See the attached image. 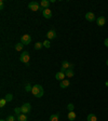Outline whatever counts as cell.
<instances>
[{
    "mask_svg": "<svg viewBox=\"0 0 108 121\" xmlns=\"http://www.w3.org/2000/svg\"><path fill=\"white\" fill-rule=\"evenodd\" d=\"M31 93L34 94L36 97H42L43 96V88L40 84H35L32 85V90H31Z\"/></svg>",
    "mask_w": 108,
    "mask_h": 121,
    "instance_id": "1",
    "label": "cell"
},
{
    "mask_svg": "<svg viewBox=\"0 0 108 121\" xmlns=\"http://www.w3.org/2000/svg\"><path fill=\"white\" fill-rule=\"evenodd\" d=\"M29 59H30V56H29L28 51H24V52H22V54H21V56H20V61H21V62L25 63V64L28 65Z\"/></svg>",
    "mask_w": 108,
    "mask_h": 121,
    "instance_id": "2",
    "label": "cell"
},
{
    "mask_svg": "<svg viewBox=\"0 0 108 121\" xmlns=\"http://www.w3.org/2000/svg\"><path fill=\"white\" fill-rule=\"evenodd\" d=\"M28 8L30 9L31 11H38V10H41L40 9V3L37 1H32V2H29Z\"/></svg>",
    "mask_w": 108,
    "mask_h": 121,
    "instance_id": "3",
    "label": "cell"
},
{
    "mask_svg": "<svg viewBox=\"0 0 108 121\" xmlns=\"http://www.w3.org/2000/svg\"><path fill=\"white\" fill-rule=\"evenodd\" d=\"M21 109H22V113L23 114H28L30 113V110H31V106L29 103H25V104H23L22 106H21Z\"/></svg>",
    "mask_w": 108,
    "mask_h": 121,
    "instance_id": "4",
    "label": "cell"
},
{
    "mask_svg": "<svg viewBox=\"0 0 108 121\" xmlns=\"http://www.w3.org/2000/svg\"><path fill=\"white\" fill-rule=\"evenodd\" d=\"M21 42L25 45L29 44V43L31 42V37L29 36V35H24V36H22V38H21Z\"/></svg>",
    "mask_w": 108,
    "mask_h": 121,
    "instance_id": "5",
    "label": "cell"
},
{
    "mask_svg": "<svg viewBox=\"0 0 108 121\" xmlns=\"http://www.w3.org/2000/svg\"><path fill=\"white\" fill-rule=\"evenodd\" d=\"M47 37H48L49 40H52V39H54V38H56V31L54 30V29L49 30L48 34H47Z\"/></svg>",
    "mask_w": 108,
    "mask_h": 121,
    "instance_id": "6",
    "label": "cell"
},
{
    "mask_svg": "<svg viewBox=\"0 0 108 121\" xmlns=\"http://www.w3.org/2000/svg\"><path fill=\"white\" fill-rule=\"evenodd\" d=\"M66 76H65V73H62V71H58V73L55 75V79H56L57 81H63V80H65Z\"/></svg>",
    "mask_w": 108,
    "mask_h": 121,
    "instance_id": "7",
    "label": "cell"
},
{
    "mask_svg": "<svg viewBox=\"0 0 108 121\" xmlns=\"http://www.w3.org/2000/svg\"><path fill=\"white\" fill-rule=\"evenodd\" d=\"M42 15L43 17H46V18H51L52 17V12L50 9H44L42 11Z\"/></svg>",
    "mask_w": 108,
    "mask_h": 121,
    "instance_id": "8",
    "label": "cell"
},
{
    "mask_svg": "<svg viewBox=\"0 0 108 121\" xmlns=\"http://www.w3.org/2000/svg\"><path fill=\"white\" fill-rule=\"evenodd\" d=\"M85 18H86V21H89V22H93V21H95V15H94L93 12H88V13L85 14Z\"/></svg>",
    "mask_w": 108,
    "mask_h": 121,
    "instance_id": "9",
    "label": "cell"
},
{
    "mask_svg": "<svg viewBox=\"0 0 108 121\" xmlns=\"http://www.w3.org/2000/svg\"><path fill=\"white\" fill-rule=\"evenodd\" d=\"M105 23H106V18L104 16H100V17H97V20H96V24L98 26H104L105 25Z\"/></svg>",
    "mask_w": 108,
    "mask_h": 121,
    "instance_id": "10",
    "label": "cell"
},
{
    "mask_svg": "<svg viewBox=\"0 0 108 121\" xmlns=\"http://www.w3.org/2000/svg\"><path fill=\"white\" fill-rule=\"evenodd\" d=\"M40 7L43 8V10H44V9H49V7H50V1H48V0H41Z\"/></svg>",
    "mask_w": 108,
    "mask_h": 121,
    "instance_id": "11",
    "label": "cell"
},
{
    "mask_svg": "<svg viewBox=\"0 0 108 121\" xmlns=\"http://www.w3.org/2000/svg\"><path fill=\"white\" fill-rule=\"evenodd\" d=\"M69 84H70V82H69V80L65 79V80H63V81H61L60 87L62 88V89H65V88H68V87H69Z\"/></svg>",
    "mask_w": 108,
    "mask_h": 121,
    "instance_id": "12",
    "label": "cell"
},
{
    "mask_svg": "<svg viewBox=\"0 0 108 121\" xmlns=\"http://www.w3.org/2000/svg\"><path fill=\"white\" fill-rule=\"evenodd\" d=\"M74 70L72 69H67V70L65 71V76L67 77V78H71V77H74Z\"/></svg>",
    "mask_w": 108,
    "mask_h": 121,
    "instance_id": "13",
    "label": "cell"
},
{
    "mask_svg": "<svg viewBox=\"0 0 108 121\" xmlns=\"http://www.w3.org/2000/svg\"><path fill=\"white\" fill-rule=\"evenodd\" d=\"M67 117H68V119L70 121H74L75 119H76V113H75V111H69Z\"/></svg>",
    "mask_w": 108,
    "mask_h": 121,
    "instance_id": "14",
    "label": "cell"
},
{
    "mask_svg": "<svg viewBox=\"0 0 108 121\" xmlns=\"http://www.w3.org/2000/svg\"><path fill=\"white\" fill-rule=\"evenodd\" d=\"M17 121H27V116L25 114H21L20 116H17Z\"/></svg>",
    "mask_w": 108,
    "mask_h": 121,
    "instance_id": "15",
    "label": "cell"
},
{
    "mask_svg": "<svg viewBox=\"0 0 108 121\" xmlns=\"http://www.w3.org/2000/svg\"><path fill=\"white\" fill-rule=\"evenodd\" d=\"M86 120H88V121H97V118H96V116H95V115H93V114H90V115L88 116Z\"/></svg>",
    "mask_w": 108,
    "mask_h": 121,
    "instance_id": "16",
    "label": "cell"
},
{
    "mask_svg": "<svg viewBox=\"0 0 108 121\" xmlns=\"http://www.w3.org/2000/svg\"><path fill=\"white\" fill-rule=\"evenodd\" d=\"M58 117L60 115L58 114H54V115L50 116V121H58Z\"/></svg>",
    "mask_w": 108,
    "mask_h": 121,
    "instance_id": "17",
    "label": "cell"
},
{
    "mask_svg": "<svg viewBox=\"0 0 108 121\" xmlns=\"http://www.w3.org/2000/svg\"><path fill=\"white\" fill-rule=\"evenodd\" d=\"M23 48H24V44L22 42L16 43V44H15V50L16 51H22L23 50Z\"/></svg>",
    "mask_w": 108,
    "mask_h": 121,
    "instance_id": "18",
    "label": "cell"
},
{
    "mask_svg": "<svg viewBox=\"0 0 108 121\" xmlns=\"http://www.w3.org/2000/svg\"><path fill=\"white\" fill-rule=\"evenodd\" d=\"M43 47V43H41V42H36L35 43V50H40V49L42 48Z\"/></svg>",
    "mask_w": 108,
    "mask_h": 121,
    "instance_id": "19",
    "label": "cell"
},
{
    "mask_svg": "<svg viewBox=\"0 0 108 121\" xmlns=\"http://www.w3.org/2000/svg\"><path fill=\"white\" fill-rule=\"evenodd\" d=\"M14 113H15V115H16V117H17V116H20L21 113H22V109H21V107H16V108L14 109Z\"/></svg>",
    "mask_w": 108,
    "mask_h": 121,
    "instance_id": "20",
    "label": "cell"
},
{
    "mask_svg": "<svg viewBox=\"0 0 108 121\" xmlns=\"http://www.w3.org/2000/svg\"><path fill=\"white\" fill-rule=\"evenodd\" d=\"M4 99H7V102H11V101H12V99H13V96H12V94H7Z\"/></svg>",
    "mask_w": 108,
    "mask_h": 121,
    "instance_id": "21",
    "label": "cell"
},
{
    "mask_svg": "<svg viewBox=\"0 0 108 121\" xmlns=\"http://www.w3.org/2000/svg\"><path fill=\"white\" fill-rule=\"evenodd\" d=\"M43 47H46V48H50V45H51V43H50V41L49 40H46V41H43Z\"/></svg>",
    "mask_w": 108,
    "mask_h": 121,
    "instance_id": "22",
    "label": "cell"
},
{
    "mask_svg": "<svg viewBox=\"0 0 108 121\" xmlns=\"http://www.w3.org/2000/svg\"><path fill=\"white\" fill-rule=\"evenodd\" d=\"M74 108H75L74 104H68L67 105V109H68L69 111H74Z\"/></svg>",
    "mask_w": 108,
    "mask_h": 121,
    "instance_id": "23",
    "label": "cell"
},
{
    "mask_svg": "<svg viewBox=\"0 0 108 121\" xmlns=\"http://www.w3.org/2000/svg\"><path fill=\"white\" fill-rule=\"evenodd\" d=\"M25 90L27 91V92H29V91L32 90V87H31V85L29 84V83H27V84H26V87H25Z\"/></svg>",
    "mask_w": 108,
    "mask_h": 121,
    "instance_id": "24",
    "label": "cell"
},
{
    "mask_svg": "<svg viewBox=\"0 0 108 121\" xmlns=\"http://www.w3.org/2000/svg\"><path fill=\"white\" fill-rule=\"evenodd\" d=\"M6 104H7V99H2L1 101H0V107H3Z\"/></svg>",
    "mask_w": 108,
    "mask_h": 121,
    "instance_id": "25",
    "label": "cell"
},
{
    "mask_svg": "<svg viewBox=\"0 0 108 121\" xmlns=\"http://www.w3.org/2000/svg\"><path fill=\"white\" fill-rule=\"evenodd\" d=\"M7 121H15L14 116H9L8 118H7Z\"/></svg>",
    "mask_w": 108,
    "mask_h": 121,
    "instance_id": "26",
    "label": "cell"
},
{
    "mask_svg": "<svg viewBox=\"0 0 108 121\" xmlns=\"http://www.w3.org/2000/svg\"><path fill=\"white\" fill-rule=\"evenodd\" d=\"M2 9H3V1L1 0L0 1V10H2Z\"/></svg>",
    "mask_w": 108,
    "mask_h": 121,
    "instance_id": "27",
    "label": "cell"
},
{
    "mask_svg": "<svg viewBox=\"0 0 108 121\" xmlns=\"http://www.w3.org/2000/svg\"><path fill=\"white\" fill-rule=\"evenodd\" d=\"M104 43H105V45H106V47H107V48H108V38H107V39H105V41H104Z\"/></svg>",
    "mask_w": 108,
    "mask_h": 121,
    "instance_id": "28",
    "label": "cell"
},
{
    "mask_svg": "<svg viewBox=\"0 0 108 121\" xmlns=\"http://www.w3.org/2000/svg\"><path fill=\"white\" fill-rule=\"evenodd\" d=\"M69 69H74V64H70V66H69Z\"/></svg>",
    "mask_w": 108,
    "mask_h": 121,
    "instance_id": "29",
    "label": "cell"
},
{
    "mask_svg": "<svg viewBox=\"0 0 108 121\" xmlns=\"http://www.w3.org/2000/svg\"><path fill=\"white\" fill-rule=\"evenodd\" d=\"M106 64H107V66H108V59H107V62H106Z\"/></svg>",
    "mask_w": 108,
    "mask_h": 121,
    "instance_id": "30",
    "label": "cell"
},
{
    "mask_svg": "<svg viewBox=\"0 0 108 121\" xmlns=\"http://www.w3.org/2000/svg\"><path fill=\"white\" fill-rule=\"evenodd\" d=\"M0 121H7V120H3V119H1V120H0Z\"/></svg>",
    "mask_w": 108,
    "mask_h": 121,
    "instance_id": "31",
    "label": "cell"
}]
</instances>
